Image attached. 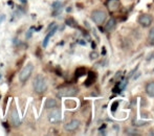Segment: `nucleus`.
Returning a JSON list of instances; mask_svg holds the SVG:
<instances>
[{"label":"nucleus","mask_w":154,"mask_h":136,"mask_svg":"<svg viewBox=\"0 0 154 136\" xmlns=\"http://www.w3.org/2000/svg\"><path fill=\"white\" fill-rule=\"evenodd\" d=\"M32 88H34L35 93L39 94H44L47 90V81L42 74H38L35 77L34 82H32Z\"/></svg>","instance_id":"nucleus-1"},{"label":"nucleus","mask_w":154,"mask_h":136,"mask_svg":"<svg viewBox=\"0 0 154 136\" xmlns=\"http://www.w3.org/2000/svg\"><path fill=\"white\" fill-rule=\"evenodd\" d=\"M34 72V65L32 63H29L22 68V70L19 73V81L21 83H25L27 80L31 77L32 73Z\"/></svg>","instance_id":"nucleus-2"},{"label":"nucleus","mask_w":154,"mask_h":136,"mask_svg":"<svg viewBox=\"0 0 154 136\" xmlns=\"http://www.w3.org/2000/svg\"><path fill=\"white\" fill-rule=\"evenodd\" d=\"M106 18H107V14L102 10H95V11H93L91 14L92 21L99 25L103 24V23L105 22Z\"/></svg>","instance_id":"nucleus-3"},{"label":"nucleus","mask_w":154,"mask_h":136,"mask_svg":"<svg viewBox=\"0 0 154 136\" xmlns=\"http://www.w3.org/2000/svg\"><path fill=\"white\" fill-rule=\"evenodd\" d=\"M79 93V89L75 87H66L61 88L58 91V96L59 98H69V96H75Z\"/></svg>","instance_id":"nucleus-4"},{"label":"nucleus","mask_w":154,"mask_h":136,"mask_svg":"<svg viewBox=\"0 0 154 136\" xmlns=\"http://www.w3.org/2000/svg\"><path fill=\"white\" fill-rule=\"evenodd\" d=\"M48 122L53 125H57L61 122V111L57 108H54L48 113Z\"/></svg>","instance_id":"nucleus-5"},{"label":"nucleus","mask_w":154,"mask_h":136,"mask_svg":"<svg viewBox=\"0 0 154 136\" xmlns=\"http://www.w3.org/2000/svg\"><path fill=\"white\" fill-rule=\"evenodd\" d=\"M137 22L140 23L143 27H149L151 24H152L153 19L149 14H143V15H140V16L138 17Z\"/></svg>","instance_id":"nucleus-6"},{"label":"nucleus","mask_w":154,"mask_h":136,"mask_svg":"<svg viewBox=\"0 0 154 136\" xmlns=\"http://www.w3.org/2000/svg\"><path fill=\"white\" fill-rule=\"evenodd\" d=\"M80 125H81L80 120L72 119V120H70V122H67V124L65 125L64 129L67 131V132H73V131H77L78 129L80 128Z\"/></svg>","instance_id":"nucleus-7"},{"label":"nucleus","mask_w":154,"mask_h":136,"mask_svg":"<svg viewBox=\"0 0 154 136\" xmlns=\"http://www.w3.org/2000/svg\"><path fill=\"white\" fill-rule=\"evenodd\" d=\"M10 120H11V124H12L14 127H18V126H20V125H21V120H20V117H19L18 111H17L15 108L12 110V111H11Z\"/></svg>","instance_id":"nucleus-8"},{"label":"nucleus","mask_w":154,"mask_h":136,"mask_svg":"<svg viewBox=\"0 0 154 136\" xmlns=\"http://www.w3.org/2000/svg\"><path fill=\"white\" fill-rule=\"evenodd\" d=\"M57 29H58V26H57V25H54L53 29H51H51L48 31V33H47V35L45 36V38H44V40H43V43H42L43 48H46V47H47V45H48V42H49V39H51V37H53L54 35L56 34Z\"/></svg>","instance_id":"nucleus-9"},{"label":"nucleus","mask_w":154,"mask_h":136,"mask_svg":"<svg viewBox=\"0 0 154 136\" xmlns=\"http://www.w3.org/2000/svg\"><path fill=\"white\" fill-rule=\"evenodd\" d=\"M120 6V0H107V8L110 12H114Z\"/></svg>","instance_id":"nucleus-10"},{"label":"nucleus","mask_w":154,"mask_h":136,"mask_svg":"<svg viewBox=\"0 0 154 136\" xmlns=\"http://www.w3.org/2000/svg\"><path fill=\"white\" fill-rule=\"evenodd\" d=\"M57 107H58L57 100H55L53 98H46V101H45V108L46 109H54V108H57Z\"/></svg>","instance_id":"nucleus-11"},{"label":"nucleus","mask_w":154,"mask_h":136,"mask_svg":"<svg viewBox=\"0 0 154 136\" xmlns=\"http://www.w3.org/2000/svg\"><path fill=\"white\" fill-rule=\"evenodd\" d=\"M116 21L114 18H110L109 20L106 22L105 24V31L106 32H112L114 29V27H116Z\"/></svg>","instance_id":"nucleus-12"},{"label":"nucleus","mask_w":154,"mask_h":136,"mask_svg":"<svg viewBox=\"0 0 154 136\" xmlns=\"http://www.w3.org/2000/svg\"><path fill=\"white\" fill-rule=\"evenodd\" d=\"M146 93L150 98H154V82H150L146 85Z\"/></svg>","instance_id":"nucleus-13"},{"label":"nucleus","mask_w":154,"mask_h":136,"mask_svg":"<svg viewBox=\"0 0 154 136\" xmlns=\"http://www.w3.org/2000/svg\"><path fill=\"white\" fill-rule=\"evenodd\" d=\"M126 134H128V135H140V133L138 132V131L134 130V129H127Z\"/></svg>","instance_id":"nucleus-14"},{"label":"nucleus","mask_w":154,"mask_h":136,"mask_svg":"<svg viewBox=\"0 0 154 136\" xmlns=\"http://www.w3.org/2000/svg\"><path fill=\"white\" fill-rule=\"evenodd\" d=\"M62 6V3L60 1H55L53 3V5H51V8H54V10H60Z\"/></svg>","instance_id":"nucleus-15"},{"label":"nucleus","mask_w":154,"mask_h":136,"mask_svg":"<svg viewBox=\"0 0 154 136\" xmlns=\"http://www.w3.org/2000/svg\"><path fill=\"white\" fill-rule=\"evenodd\" d=\"M149 41L154 44V27H152L149 32Z\"/></svg>","instance_id":"nucleus-16"},{"label":"nucleus","mask_w":154,"mask_h":136,"mask_svg":"<svg viewBox=\"0 0 154 136\" xmlns=\"http://www.w3.org/2000/svg\"><path fill=\"white\" fill-rule=\"evenodd\" d=\"M36 29V27L32 26L31 29H29V31H27L26 35H25V37H26V39H29V38H31V37H32V32H34V31H32V29Z\"/></svg>","instance_id":"nucleus-17"},{"label":"nucleus","mask_w":154,"mask_h":136,"mask_svg":"<svg viewBox=\"0 0 154 136\" xmlns=\"http://www.w3.org/2000/svg\"><path fill=\"white\" fill-rule=\"evenodd\" d=\"M4 20H5V15H4V14L0 15V24H1Z\"/></svg>","instance_id":"nucleus-18"},{"label":"nucleus","mask_w":154,"mask_h":136,"mask_svg":"<svg viewBox=\"0 0 154 136\" xmlns=\"http://www.w3.org/2000/svg\"><path fill=\"white\" fill-rule=\"evenodd\" d=\"M22 4H26L27 3V0H19Z\"/></svg>","instance_id":"nucleus-19"},{"label":"nucleus","mask_w":154,"mask_h":136,"mask_svg":"<svg viewBox=\"0 0 154 136\" xmlns=\"http://www.w3.org/2000/svg\"><path fill=\"white\" fill-rule=\"evenodd\" d=\"M94 58H97V53H91V59H94Z\"/></svg>","instance_id":"nucleus-20"},{"label":"nucleus","mask_w":154,"mask_h":136,"mask_svg":"<svg viewBox=\"0 0 154 136\" xmlns=\"http://www.w3.org/2000/svg\"><path fill=\"white\" fill-rule=\"evenodd\" d=\"M140 72H137V74H136L135 77H134V80H136V79H137V77H140Z\"/></svg>","instance_id":"nucleus-21"},{"label":"nucleus","mask_w":154,"mask_h":136,"mask_svg":"<svg viewBox=\"0 0 154 136\" xmlns=\"http://www.w3.org/2000/svg\"><path fill=\"white\" fill-rule=\"evenodd\" d=\"M150 135H153V136H154V131H151V132H150Z\"/></svg>","instance_id":"nucleus-22"},{"label":"nucleus","mask_w":154,"mask_h":136,"mask_svg":"<svg viewBox=\"0 0 154 136\" xmlns=\"http://www.w3.org/2000/svg\"><path fill=\"white\" fill-rule=\"evenodd\" d=\"M0 79H1V72H0Z\"/></svg>","instance_id":"nucleus-23"}]
</instances>
